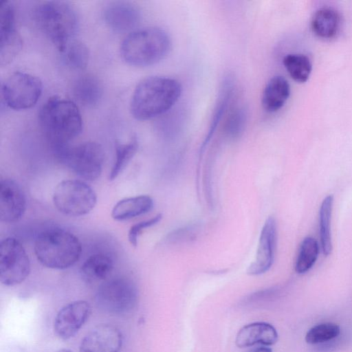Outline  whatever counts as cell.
Wrapping results in <instances>:
<instances>
[{
    "mask_svg": "<svg viewBox=\"0 0 352 352\" xmlns=\"http://www.w3.org/2000/svg\"><path fill=\"white\" fill-rule=\"evenodd\" d=\"M182 89L178 80L169 77L151 76L142 79L131 97V115L146 120L166 113L178 101Z\"/></svg>",
    "mask_w": 352,
    "mask_h": 352,
    "instance_id": "obj_1",
    "label": "cell"
},
{
    "mask_svg": "<svg viewBox=\"0 0 352 352\" xmlns=\"http://www.w3.org/2000/svg\"><path fill=\"white\" fill-rule=\"evenodd\" d=\"M39 122L54 150L69 145L82 127L81 114L76 103L58 96L49 98L43 105Z\"/></svg>",
    "mask_w": 352,
    "mask_h": 352,
    "instance_id": "obj_2",
    "label": "cell"
},
{
    "mask_svg": "<svg viewBox=\"0 0 352 352\" xmlns=\"http://www.w3.org/2000/svg\"><path fill=\"white\" fill-rule=\"evenodd\" d=\"M34 249L38 261L54 270H65L73 266L82 253L78 238L60 228L41 232L36 237Z\"/></svg>",
    "mask_w": 352,
    "mask_h": 352,
    "instance_id": "obj_3",
    "label": "cell"
},
{
    "mask_svg": "<svg viewBox=\"0 0 352 352\" xmlns=\"http://www.w3.org/2000/svg\"><path fill=\"white\" fill-rule=\"evenodd\" d=\"M171 49L168 33L157 27H146L133 30L120 46L122 58L135 67H147L163 60Z\"/></svg>",
    "mask_w": 352,
    "mask_h": 352,
    "instance_id": "obj_4",
    "label": "cell"
},
{
    "mask_svg": "<svg viewBox=\"0 0 352 352\" xmlns=\"http://www.w3.org/2000/svg\"><path fill=\"white\" fill-rule=\"evenodd\" d=\"M34 18L41 30L63 53L78 26L74 8L62 1H45L36 8Z\"/></svg>",
    "mask_w": 352,
    "mask_h": 352,
    "instance_id": "obj_5",
    "label": "cell"
},
{
    "mask_svg": "<svg viewBox=\"0 0 352 352\" xmlns=\"http://www.w3.org/2000/svg\"><path fill=\"white\" fill-rule=\"evenodd\" d=\"M54 151L60 162L82 179L92 182L100 176L104 153L98 143L85 142L74 146L67 145Z\"/></svg>",
    "mask_w": 352,
    "mask_h": 352,
    "instance_id": "obj_6",
    "label": "cell"
},
{
    "mask_svg": "<svg viewBox=\"0 0 352 352\" xmlns=\"http://www.w3.org/2000/svg\"><path fill=\"white\" fill-rule=\"evenodd\" d=\"M53 203L60 213L69 217H80L94 208L97 195L84 180L65 179L56 186Z\"/></svg>",
    "mask_w": 352,
    "mask_h": 352,
    "instance_id": "obj_7",
    "label": "cell"
},
{
    "mask_svg": "<svg viewBox=\"0 0 352 352\" xmlns=\"http://www.w3.org/2000/svg\"><path fill=\"white\" fill-rule=\"evenodd\" d=\"M138 301V289L133 282L126 277L106 280L96 294L97 306L111 314H123L131 311Z\"/></svg>",
    "mask_w": 352,
    "mask_h": 352,
    "instance_id": "obj_8",
    "label": "cell"
},
{
    "mask_svg": "<svg viewBox=\"0 0 352 352\" xmlns=\"http://www.w3.org/2000/svg\"><path fill=\"white\" fill-rule=\"evenodd\" d=\"M43 91L41 80L25 72H16L10 75L1 87V94L7 106L15 110L32 107Z\"/></svg>",
    "mask_w": 352,
    "mask_h": 352,
    "instance_id": "obj_9",
    "label": "cell"
},
{
    "mask_svg": "<svg viewBox=\"0 0 352 352\" xmlns=\"http://www.w3.org/2000/svg\"><path fill=\"white\" fill-rule=\"evenodd\" d=\"M31 270L28 254L21 242L7 237L0 243V281L6 286L23 282Z\"/></svg>",
    "mask_w": 352,
    "mask_h": 352,
    "instance_id": "obj_10",
    "label": "cell"
},
{
    "mask_svg": "<svg viewBox=\"0 0 352 352\" xmlns=\"http://www.w3.org/2000/svg\"><path fill=\"white\" fill-rule=\"evenodd\" d=\"M90 314L91 307L87 301L79 300L68 303L54 318V333L62 340L70 339L78 332Z\"/></svg>",
    "mask_w": 352,
    "mask_h": 352,
    "instance_id": "obj_11",
    "label": "cell"
},
{
    "mask_svg": "<svg viewBox=\"0 0 352 352\" xmlns=\"http://www.w3.org/2000/svg\"><path fill=\"white\" fill-rule=\"evenodd\" d=\"M22 48V39L15 28L13 5L5 3L0 6V63L9 64Z\"/></svg>",
    "mask_w": 352,
    "mask_h": 352,
    "instance_id": "obj_12",
    "label": "cell"
},
{
    "mask_svg": "<svg viewBox=\"0 0 352 352\" xmlns=\"http://www.w3.org/2000/svg\"><path fill=\"white\" fill-rule=\"evenodd\" d=\"M276 241V223L274 217L270 216L261 230L256 258L247 270L249 275H261L271 268L274 260Z\"/></svg>",
    "mask_w": 352,
    "mask_h": 352,
    "instance_id": "obj_13",
    "label": "cell"
},
{
    "mask_svg": "<svg viewBox=\"0 0 352 352\" xmlns=\"http://www.w3.org/2000/svg\"><path fill=\"white\" fill-rule=\"evenodd\" d=\"M26 210V198L21 186L14 179L0 182V219L2 222L19 221Z\"/></svg>",
    "mask_w": 352,
    "mask_h": 352,
    "instance_id": "obj_14",
    "label": "cell"
},
{
    "mask_svg": "<svg viewBox=\"0 0 352 352\" xmlns=\"http://www.w3.org/2000/svg\"><path fill=\"white\" fill-rule=\"evenodd\" d=\"M122 334L116 326L102 324L92 329L82 339L80 352H120Z\"/></svg>",
    "mask_w": 352,
    "mask_h": 352,
    "instance_id": "obj_15",
    "label": "cell"
},
{
    "mask_svg": "<svg viewBox=\"0 0 352 352\" xmlns=\"http://www.w3.org/2000/svg\"><path fill=\"white\" fill-rule=\"evenodd\" d=\"M104 18L113 31L124 33L132 30L139 23L140 15L136 7L125 1H113L104 9Z\"/></svg>",
    "mask_w": 352,
    "mask_h": 352,
    "instance_id": "obj_16",
    "label": "cell"
},
{
    "mask_svg": "<svg viewBox=\"0 0 352 352\" xmlns=\"http://www.w3.org/2000/svg\"><path fill=\"white\" fill-rule=\"evenodd\" d=\"M278 339L276 329L271 324L256 322L241 327L235 338L239 348H245L261 344L266 346L276 344Z\"/></svg>",
    "mask_w": 352,
    "mask_h": 352,
    "instance_id": "obj_17",
    "label": "cell"
},
{
    "mask_svg": "<svg viewBox=\"0 0 352 352\" xmlns=\"http://www.w3.org/2000/svg\"><path fill=\"white\" fill-rule=\"evenodd\" d=\"M289 95L290 86L288 81L281 76H273L263 89L262 107L267 112H276L284 106Z\"/></svg>",
    "mask_w": 352,
    "mask_h": 352,
    "instance_id": "obj_18",
    "label": "cell"
},
{
    "mask_svg": "<svg viewBox=\"0 0 352 352\" xmlns=\"http://www.w3.org/2000/svg\"><path fill=\"white\" fill-rule=\"evenodd\" d=\"M340 25V13L331 7H323L316 10L311 21L313 32L323 39L334 38L338 34Z\"/></svg>",
    "mask_w": 352,
    "mask_h": 352,
    "instance_id": "obj_19",
    "label": "cell"
},
{
    "mask_svg": "<svg viewBox=\"0 0 352 352\" xmlns=\"http://www.w3.org/2000/svg\"><path fill=\"white\" fill-rule=\"evenodd\" d=\"M153 207V200L148 195L126 197L118 201L111 210L116 221H126L148 212Z\"/></svg>",
    "mask_w": 352,
    "mask_h": 352,
    "instance_id": "obj_20",
    "label": "cell"
},
{
    "mask_svg": "<svg viewBox=\"0 0 352 352\" xmlns=\"http://www.w3.org/2000/svg\"><path fill=\"white\" fill-rule=\"evenodd\" d=\"M112 258L104 253H97L89 256L82 264L80 274L88 283L105 280L113 269Z\"/></svg>",
    "mask_w": 352,
    "mask_h": 352,
    "instance_id": "obj_21",
    "label": "cell"
},
{
    "mask_svg": "<svg viewBox=\"0 0 352 352\" xmlns=\"http://www.w3.org/2000/svg\"><path fill=\"white\" fill-rule=\"evenodd\" d=\"M73 93L82 104L93 107L101 99L102 87L97 77L92 74H85L80 76L74 82Z\"/></svg>",
    "mask_w": 352,
    "mask_h": 352,
    "instance_id": "obj_22",
    "label": "cell"
},
{
    "mask_svg": "<svg viewBox=\"0 0 352 352\" xmlns=\"http://www.w3.org/2000/svg\"><path fill=\"white\" fill-rule=\"evenodd\" d=\"M333 204V196L329 195L322 200L319 210L320 246L325 256H329L333 249L331 232Z\"/></svg>",
    "mask_w": 352,
    "mask_h": 352,
    "instance_id": "obj_23",
    "label": "cell"
},
{
    "mask_svg": "<svg viewBox=\"0 0 352 352\" xmlns=\"http://www.w3.org/2000/svg\"><path fill=\"white\" fill-rule=\"evenodd\" d=\"M283 63L289 75L296 82L304 83L309 79L312 71V63L307 56L289 54L284 56Z\"/></svg>",
    "mask_w": 352,
    "mask_h": 352,
    "instance_id": "obj_24",
    "label": "cell"
},
{
    "mask_svg": "<svg viewBox=\"0 0 352 352\" xmlns=\"http://www.w3.org/2000/svg\"><path fill=\"white\" fill-rule=\"evenodd\" d=\"M138 148V142L135 138H131L127 142H116L115 160L109 175L110 181L116 179L123 171L136 153Z\"/></svg>",
    "mask_w": 352,
    "mask_h": 352,
    "instance_id": "obj_25",
    "label": "cell"
},
{
    "mask_svg": "<svg viewBox=\"0 0 352 352\" xmlns=\"http://www.w3.org/2000/svg\"><path fill=\"white\" fill-rule=\"evenodd\" d=\"M319 254V245L313 237L307 236L302 241L295 263V271L305 274L315 264Z\"/></svg>",
    "mask_w": 352,
    "mask_h": 352,
    "instance_id": "obj_26",
    "label": "cell"
},
{
    "mask_svg": "<svg viewBox=\"0 0 352 352\" xmlns=\"http://www.w3.org/2000/svg\"><path fill=\"white\" fill-rule=\"evenodd\" d=\"M64 60L72 69L82 70L87 66L89 52L87 47L80 41H72L63 52Z\"/></svg>",
    "mask_w": 352,
    "mask_h": 352,
    "instance_id": "obj_27",
    "label": "cell"
},
{
    "mask_svg": "<svg viewBox=\"0 0 352 352\" xmlns=\"http://www.w3.org/2000/svg\"><path fill=\"white\" fill-rule=\"evenodd\" d=\"M340 333V327L332 322H324L310 328L305 335V341L309 344H316L331 340Z\"/></svg>",
    "mask_w": 352,
    "mask_h": 352,
    "instance_id": "obj_28",
    "label": "cell"
},
{
    "mask_svg": "<svg viewBox=\"0 0 352 352\" xmlns=\"http://www.w3.org/2000/svg\"><path fill=\"white\" fill-rule=\"evenodd\" d=\"M246 122V113L241 107L234 109L229 115L226 123V134L235 138L243 132Z\"/></svg>",
    "mask_w": 352,
    "mask_h": 352,
    "instance_id": "obj_29",
    "label": "cell"
},
{
    "mask_svg": "<svg viewBox=\"0 0 352 352\" xmlns=\"http://www.w3.org/2000/svg\"><path fill=\"white\" fill-rule=\"evenodd\" d=\"M162 218V215L158 214L149 219L144 220L133 225L130 228L128 233V239L130 244L133 247H136L138 242V237L142 232L144 229L157 224L160 221Z\"/></svg>",
    "mask_w": 352,
    "mask_h": 352,
    "instance_id": "obj_30",
    "label": "cell"
},
{
    "mask_svg": "<svg viewBox=\"0 0 352 352\" xmlns=\"http://www.w3.org/2000/svg\"><path fill=\"white\" fill-rule=\"evenodd\" d=\"M250 352H272V350L271 348L264 346L253 349Z\"/></svg>",
    "mask_w": 352,
    "mask_h": 352,
    "instance_id": "obj_31",
    "label": "cell"
},
{
    "mask_svg": "<svg viewBox=\"0 0 352 352\" xmlns=\"http://www.w3.org/2000/svg\"><path fill=\"white\" fill-rule=\"evenodd\" d=\"M55 352H72V351L69 349H62L58 350Z\"/></svg>",
    "mask_w": 352,
    "mask_h": 352,
    "instance_id": "obj_32",
    "label": "cell"
}]
</instances>
